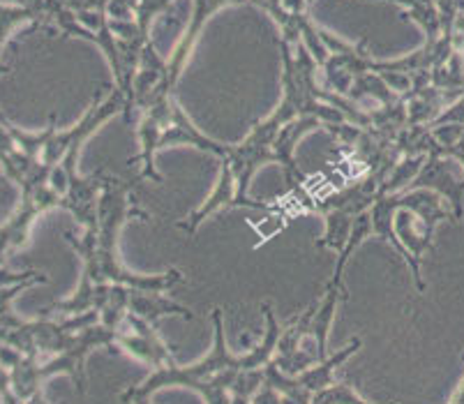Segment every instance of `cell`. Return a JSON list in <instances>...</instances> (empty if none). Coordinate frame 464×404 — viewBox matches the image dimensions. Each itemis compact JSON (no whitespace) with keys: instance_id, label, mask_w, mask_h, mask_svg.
Segmentation results:
<instances>
[{"instance_id":"cell-1","label":"cell","mask_w":464,"mask_h":404,"mask_svg":"<svg viewBox=\"0 0 464 404\" xmlns=\"http://www.w3.org/2000/svg\"><path fill=\"white\" fill-rule=\"evenodd\" d=\"M261 313L266 317V335L252 351L247 353H231L225 340V323H222V310L215 307L213 310V349L206 353V359L199 363L189 365V368H180V365L171 363L167 368H160L150 372V377L143 384L134 386L128 393L121 395L123 402H146L153 398L155 393L171 386H180V389L197 390L204 402L210 404H225L231 402L234 398V389L238 384V379L247 372L266 368V363L273 359L276 353L277 338H280V323H277L276 313H273L271 303L261 305Z\"/></svg>"},{"instance_id":"cell-2","label":"cell","mask_w":464,"mask_h":404,"mask_svg":"<svg viewBox=\"0 0 464 404\" xmlns=\"http://www.w3.org/2000/svg\"><path fill=\"white\" fill-rule=\"evenodd\" d=\"M134 185L137 180H121L107 176L97 201V225L86 226L83 238H72L79 255L86 261L82 287L100 284V282H118L139 289L167 292L183 282V273L171 268L162 275H137L121 264L118 255V238L125 222L150 220L146 210L134 204Z\"/></svg>"},{"instance_id":"cell-3","label":"cell","mask_w":464,"mask_h":404,"mask_svg":"<svg viewBox=\"0 0 464 404\" xmlns=\"http://www.w3.org/2000/svg\"><path fill=\"white\" fill-rule=\"evenodd\" d=\"M393 220L377 234L383 243L393 245L398 255L407 261L419 292H425L423 252L432 247V236L439 222L455 220L453 208L444 197L430 188H409L393 195Z\"/></svg>"},{"instance_id":"cell-4","label":"cell","mask_w":464,"mask_h":404,"mask_svg":"<svg viewBox=\"0 0 464 404\" xmlns=\"http://www.w3.org/2000/svg\"><path fill=\"white\" fill-rule=\"evenodd\" d=\"M137 130L139 144H141V153L137 158V162H141V171H139L137 180L150 178L155 183H162L164 178L155 169V155L167 146H194V149L218 155L219 159L229 153V144H219L194 128L174 95L158 100L149 109H143L137 118Z\"/></svg>"},{"instance_id":"cell-5","label":"cell","mask_w":464,"mask_h":404,"mask_svg":"<svg viewBox=\"0 0 464 404\" xmlns=\"http://www.w3.org/2000/svg\"><path fill=\"white\" fill-rule=\"evenodd\" d=\"M383 180L379 176L365 174L358 180H353L349 188L340 189L335 195L326 197V199L316 201L314 210L322 213L326 220V234L322 236L319 247L324 250H335L340 252L342 247L347 245L349 236H352V226L356 217L365 210L372 208L374 201L379 199V189H382Z\"/></svg>"},{"instance_id":"cell-6","label":"cell","mask_w":464,"mask_h":404,"mask_svg":"<svg viewBox=\"0 0 464 404\" xmlns=\"http://www.w3.org/2000/svg\"><path fill=\"white\" fill-rule=\"evenodd\" d=\"M362 340L353 338L352 342L337 353H328L326 359L296 374H285L280 370L266 365V381L277 390L282 402L289 404H314L316 395L335 384V370L349 361L361 349Z\"/></svg>"},{"instance_id":"cell-7","label":"cell","mask_w":464,"mask_h":404,"mask_svg":"<svg viewBox=\"0 0 464 404\" xmlns=\"http://www.w3.org/2000/svg\"><path fill=\"white\" fill-rule=\"evenodd\" d=\"M116 347H121L141 363L150 365L153 370L176 363L174 349L160 338L158 326L134 313L125 314L121 326L116 328Z\"/></svg>"},{"instance_id":"cell-8","label":"cell","mask_w":464,"mask_h":404,"mask_svg":"<svg viewBox=\"0 0 464 404\" xmlns=\"http://www.w3.org/2000/svg\"><path fill=\"white\" fill-rule=\"evenodd\" d=\"M453 162H455V158L437 153V146H434V149L428 153L425 164L420 167L419 176L413 178V183L409 185V188H430V189H434V192H439V195L449 201L450 208H453L455 222H462V217H464V206H462L464 176H458L453 169H450V164Z\"/></svg>"},{"instance_id":"cell-9","label":"cell","mask_w":464,"mask_h":404,"mask_svg":"<svg viewBox=\"0 0 464 404\" xmlns=\"http://www.w3.org/2000/svg\"><path fill=\"white\" fill-rule=\"evenodd\" d=\"M368 399L361 398L353 389L344 384H333L326 390L316 395L314 404H365Z\"/></svg>"},{"instance_id":"cell-10","label":"cell","mask_w":464,"mask_h":404,"mask_svg":"<svg viewBox=\"0 0 464 404\" xmlns=\"http://www.w3.org/2000/svg\"><path fill=\"white\" fill-rule=\"evenodd\" d=\"M444 123H459L464 125V92L455 102H450L444 111L439 113V118L432 125H444Z\"/></svg>"},{"instance_id":"cell-11","label":"cell","mask_w":464,"mask_h":404,"mask_svg":"<svg viewBox=\"0 0 464 404\" xmlns=\"http://www.w3.org/2000/svg\"><path fill=\"white\" fill-rule=\"evenodd\" d=\"M437 153L441 155H450V158H455L459 162V167H462V176H464V150H455V149H444V146L439 144L437 146Z\"/></svg>"},{"instance_id":"cell-12","label":"cell","mask_w":464,"mask_h":404,"mask_svg":"<svg viewBox=\"0 0 464 404\" xmlns=\"http://www.w3.org/2000/svg\"><path fill=\"white\" fill-rule=\"evenodd\" d=\"M450 402H453V404H464V379H462V384H459L458 393H455L453 398H450Z\"/></svg>"}]
</instances>
